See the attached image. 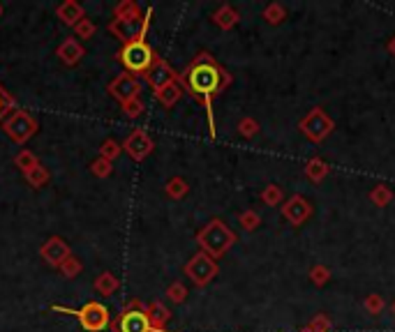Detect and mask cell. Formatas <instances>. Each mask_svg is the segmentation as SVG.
Masks as SVG:
<instances>
[{
    "mask_svg": "<svg viewBox=\"0 0 395 332\" xmlns=\"http://www.w3.org/2000/svg\"><path fill=\"white\" fill-rule=\"evenodd\" d=\"M143 78H146V83L150 85V88H153V92H157V90H162L164 85L176 83L178 81V72L171 67V65L164 60V58L157 56L155 63H153V67H150L146 74H143Z\"/></svg>",
    "mask_w": 395,
    "mask_h": 332,
    "instance_id": "cell-14",
    "label": "cell"
},
{
    "mask_svg": "<svg viewBox=\"0 0 395 332\" xmlns=\"http://www.w3.org/2000/svg\"><path fill=\"white\" fill-rule=\"evenodd\" d=\"M386 51H389V53L395 58V35H393V38H391L389 42H386Z\"/></svg>",
    "mask_w": 395,
    "mask_h": 332,
    "instance_id": "cell-41",
    "label": "cell"
},
{
    "mask_svg": "<svg viewBox=\"0 0 395 332\" xmlns=\"http://www.w3.org/2000/svg\"><path fill=\"white\" fill-rule=\"evenodd\" d=\"M26 183L31 185V187H35V190H40V187H45L47 183H49V178H51V173L47 171V166H38V169H33L31 173H26Z\"/></svg>",
    "mask_w": 395,
    "mask_h": 332,
    "instance_id": "cell-31",
    "label": "cell"
},
{
    "mask_svg": "<svg viewBox=\"0 0 395 332\" xmlns=\"http://www.w3.org/2000/svg\"><path fill=\"white\" fill-rule=\"evenodd\" d=\"M363 309L368 312L370 316H379L386 309V300H384V295H379V293H370V295H365V300H363Z\"/></svg>",
    "mask_w": 395,
    "mask_h": 332,
    "instance_id": "cell-33",
    "label": "cell"
},
{
    "mask_svg": "<svg viewBox=\"0 0 395 332\" xmlns=\"http://www.w3.org/2000/svg\"><path fill=\"white\" fill-rule=\"evenodd\" d=\"M111 332H169V330H155L150 326V319L146 314V305L141 300H130L125 309L111 321Z\"/></svg>",
    "mask_w": 395,
    "mask_h": 332,
    "instance_id": "cell-5",
    "label": "cell"
},
{
    "mask_svg": "<svg viewBox=\"0 0 395 332\" xmlns=\"http://www.w3.org/2000/svg\"><path fill=\"white\" fill-rule=\"evenodd\" d=\"M261 19H264L268 26H280V24H284V19H287L284 5H282V3H268V5L264 7Z\"/></svg>",
    "mask_w": 395,
    "mask_h": 332,
    "instance_id": "cell-26",
    "label": "cell"
},
{
    "mask_svg": "<svg viewBox=\"0 0 395 332\" xmlns=\"http://www.w3.org/2000/svg\"><path fill=\"white\" fill-rule=\"evenodd\" d=\"M153 150H155V141L150 139L146 129H134L123 141V153L130 155L134 162H143L146 157L153 155Z\"/></svg>",
    "mask_w": 395,
    "mask_h": 332,
    "instance_id": "cell-12",
    "label": "cell"
},
{
    "mask_svg": "<svg viewBox=\"0 0 395 332\" xmlns=\"http://www.w3.org/2000/svg\"><path fill=\"white\" fill-rule=\"evenodd\" d=\"M213 24L220 28V31H225V33H229V31H234L236 26L241 24V12L236 10L234 5H220L218 10L213 12Z\"/></svg>",
    "mask_w": 395,
    "mask_h": 332,
    "instance_id": "cell-16",
    "label": "cell"
},
{
    "mask_svg": "<svg viewBox=\"0 0 395 332\" xmlns=\"http://www.w3.org/2000/svg\"><path fill=\"white\" fill-rule=\"evenodd\" d=\"M261 132V125L259 120L252 118V115H248V118H241L239 120V134L243 136V139H255V136H259Z\"/></svg>",
    "mask_w": 395,
    "mask_h": 332,
    "instance_id": "cell-29",
    "label": "cell"
},
{
    "mask_svg": "<svg viewBox=\"0 0 395 332\" xmlns=\"http://www.w3.org/2000/svg\"><path fill=\"white\" fill-rule=\"evenodd\" d=\"M56 17H58L61 24L74 28L79 21L86 19V10L81 3H76V0H65V3H61L56 7Z\"/></svg>",
    "mask_w": 395,
    "mask_h": 332,
    "instance_id": "cell-17",
    "label": "cell"
},
{
    "mask_svg": "<svg viewBox=\"0 0 395 332\" xmlns=\"http://www.w3.org/2000/svg\"><path fill=\"white\" fill-rule=\"evenodd\" d=\"M56 56L61 58L63 65H67V67H74V65L81 63V58L86 56V49H83V44L76 38H67V40L61 42L58 49H56Z\"/></svg>",
    "mask_w": 395,
    "mask_h": 332,
    "instance_id": "cell-15",
    "label": "cell"
},
{
    "mask_svg": "<svg viewBox=\"0 0 395 332\" xmlns=\"http://www.w3.org/2000/svg\"><path fill=\"white\" fill-rule=\"evenodd\" d=\"M164 194H167L169 199H174V201H181L185 199L190 194V185H188V180H185L183 176H174V178H169L167 180V185H164Z\"/></svg>",
    "mask_w": 395,
    "mask_h": 332,
    "instance_id": "cell-22",
    "label": "cell"
},
{
    "mask_svg": "<svg viewBox=\"0 0 395 332\" xmlns=\"http://www.w3.org/2000/svg\"><path fill=\"white\" fill-rule=\"evenodd\" d=\"M239 224L241 229L245 231V233H252V231H257L261 226V215L255 210V208H248V210H243L239 215Z\"/></svg>",
    "mask_w": 395,
    "mask_h": 332,
    "instance_id": "cell-28",
    "label": "cell"
},
{
    "mask_svg": "<svg viewBox=\"0 0 395 332\" xmlns=\"http://www.w3.org/2000/svg\"><path fill=\"white\" fill-rule=\"evenodd\" d=\"M167 298L174 302V305H183L185 300H188V286L183 284V281H174V284L167 286Z\"/></svg>",
    "mask_w": 395,
    "mask_h": 332,
    "instance_id": "cell-35",
    "label": "cell"
},
{
    "mask_svg": "<svg viewBox=\"0 0 395 332\" xmlns=\"http://www.w3.org/2000/svg\"><path fill=\"white\" fill-rule=\"evenodd\" d=\"M95 33H97V26L92 24L90 19H81V21H79V24L74 26V35H76V40H90Z\"/></svg>",
    "mask_w": 395,
    "mask_h": 332,
    "instance_id": "cell-40",
    "label": "cell"
},
{
    "mask_svg": "<svg viewBox=\"0 0 395 332\" xmlns=\"http://www.w3.org/2000/svg\"><path fill=\"white\" fill-rule=\"evenodd\" d=\"M113 19L120 21H141L143 12L141 7L134 3V0H120V3L113 7Z\"/></svg>",
    "mask_w": 395,
    "mask_h": 332,
    "instance_id": "cell-21",
    "label": "cell"
},
{
    "mask_svg": "<svg viewBox=\"0 0 395 332\" xmlns=\"http://www.w3.org/2000/svg\"><path fill=\"white\" fill-rule=\"evenodd\" d=\"M0 127H3V132L10 136L17 146H26V143L31 141L35 134H38L40 122L35 120L28 111L17 109V111H12L10 115H7Z\"/></svg>",
    "mask_w": 395,
    "mask_h": 332,
    "instance_id": "cell-7",
    "label": "cell"
},
{
    "mask_svg": "<svg viewBox=\"0 0 395 332\" xmlns=\"http://www.w3.org/2000/svg\"><path fill=\"white\" fill-rule=\"evenodd\" d=\"M146 314L155 330H167V323L171 321V309L162 300H153L150 305H146Z\"/></svg>",
    "mask_w": 395,
    "mask_h": 332,
    "instance_id": "cell-18",
    "label": "cell"
},
{
    "mask_svg": "<svg viewBox=\"0 0 395 332\" xmlns=\"http://www.w3.org/2000/svg\"><path fill=\"white\" fill-rule=\"evenodd\" d=\"M303 332H305V330H303Z\"/></svg>",
    "mask_w": 395,
    "mask_h": 332,
    "instance_id": "cell-44",
    "label": "cell"
},
{
    "mask_svg": "<svg viewBox=\"0 0 395 332\" xmlns=\"http://www.w3.org/2000/svg\"><path fill=\"white\" fill-rule=\"evenodd\" d=\"M389 309H391V314L395 316V300H393V302H391V305H389Z\"/></svg>",
    "mask_w": 395,
    "mask_h": 332,
    "instance_id": "cell-42",
    "label": "cell"
},
{
    "mask_svg": "<svg viewBox=\"0 0 395 332\" xmlns=\"http://www.w3.org/2000/svg\"><path fill=\"white\" fill-rule=\"evenodd\" d=\"M393 190L389 185H384V183H379V185H375L370 190V194H368V199H370V204L372 206H377V208H386V206H391L393 204Z\"/></svg>",
    "mask_w": 395,
    "mask_h": 332,
    "instance_id": "cell-24",
    "label": "cell"
},
{
    "mask_svg": "<svg viewBox=\"0 0 395 332\" xmlns=\"http://www.w3.org/2000/svg\"><path fill=\"white\" fill-rule=\"evenodd\" d=\"M259 199H261L268 208H277V206L284 204V192H282V187H280V185H273V183H271V185H266L264 190H261Z\"/></svg>",
    "mask_w": 395,
    "mask_h": 332,
    "instance_id": "cell-27",
    "label": "cell"
},
{
    "mask_svg": "<svg viewBox=\"0 0 395 332\" xmlns=\"http://www.w3.org/2000/svg\"><path fill=\"white\" fill-rule=\"evenodd\" d=\"M120 153H123V143H118L116 139H106L102 146H99V157H102V160L113 162Z\"/></svg>",
    "mask_w": 395,
    "mask_h": 332,
    "instance_id": "cell-37",
    "label": "cell"
},
{
    "mask_svg": "<svg viewBox=\"0 0 395 332\" xmlns=\"http://www.w3.org/2000/svg\"><path fill=\"white\" fill-rule=\"evenodd\" d=\"M116 58L125 67V72H130L134 76L136 74L143 76L150 67H153L157 53L153 51V47H150L146 40H134V42H127V44L120 47Z\"/></svg>",
    "mask_w": 395,
    "mask_h": 332,
    "instance_id": "cell-4",
    "label": "cell"
},
{
    "mask_svg": "<svg viewBox=\"0 0 395 332\" xmlns=\"http://www.w3.org/2000/svg\"><path fill=\"white\" fill-rule=\"evenodd\" d=\"M120 288V279L113 275V272H99L97 279H95V291L99 295H113Z\"/></svg>",
    "mask_w": 395,
    "mask_h": 332,
    "instance_id": "cell-23",
    "label": "cell"
},
{
    "mask_svg": "<svg viewBox=\"0 0 395 332\" xmlns=\"http://www.w3.org/2000/svg\"><path fill=\"white\" fill-rule=\"evenodd\" d=\"M106 92H109L118 104H125V102H130V99L141 97V81H139V76L130 74V72H123V74H118L109 85H106Z\"/></svg>",
    "mask_w": 395,
    "mask_h": 332,
    "instance_id": "cell-10",
    "label": "cell"
},
{
    "mask_svg": "<svg viewBox=\"0 0 395 332\" xmlns=\"http://www.w3.org/2000/svg\"><path fill=\"white\" fill-rule=\"evenodd\" d=\"M12 111H17V102H14V97L5 90V85L0 83V125H3V120Z\"/></svg>",
    "mask_w": 395,
    "mask_h": 332,
    "instance_id": "cell-36",
    "label": "cell"
},
{
    "mask_svg": "<svg viewBox=\"0 0 395 332\" xmlns=\"http://www.w3.org/2000/svg\"><path fill=\"white\" fill-rule=\"evenodd\" d=\"M58 272H61V275L65 277V279H76V277L83 272V263H81V258H76L74 254H72V256L67 258V261L63 263L61 268H58Z\"/></svg>",
    "mask_w": 395,
    "mask_h": 332,
    "instance_id": "cell-32",
    "label": "cell"
},
{
    "mask_svg": "<svg viewBox=\"0 0 395 332\" xmlns=\"http://www.w3.org/2000/svg\"><path fill=\"white\" fill-rule=\"evenodd\" d=\"M303 176L307 180H312V183H321V180H326L330 176V166L326 160H321V157L314 155L303 164Z\"/></svg>",
    "mask_w": 395,
    "mask_h": 332,
    "instance_id": "cell-19",
    "label": "cell"
},
{
    "mask_svg": "<svg viewBox=\"0 0 395 332\" xmlns=\"http://www.w3.org/2000/svg\"><path fill=\"white\" fill-rule=\"evenodd\" d=\"M120 109H123V113H125L127 120H136L143 111H146V104H143L141 97H136V99H130V102L120 104Z\"/></svg>",
    "mask_w": 395,
    "mask_h": 332,
    "instance_id": "cell-38",
    "label": "cell"
},
{
    "mask_svg": "<svg viewBox=\"0 0 395 332\" xmlns=\"http://www.w3.org/2000/svg\"><path fill=\"white\" fill-rule=\"evenodd\" d=\"M305 332H330L333 330V321H330V316L328 314H314L312 319H310V323H307V326L303 328Z\"/></svg>",
    "mask_w": 395,
    "mask_h": 332,
    "instance_id": "cell-34",
    "label": "cell"
},
{
    "mask_svg": "<svg viewBox=\"0 0 395 332\" xmlns=\"http://www.w3.org/2000/svg\"><path fill=\"white\" fill-rule=\"evenodd\" d=\"M239 235H236L234 229H229L220 217H213L211 222H206L204 226L197 231V244L199 251H204L211 258H222L229 249L234 247Z\"/></svg>",
    "mask_w": 395,
    "mask_h": 332,
    "instance_id": "cell-2",
    "label": "cell"
},
{
    "mask_svg": "<svg viewBox=\"0 0 395 332\" xmlns=\"http://www.w3.org/2000/svg\"><path fill=\"white\" fill-rule=\"evenodd\" d=\"M312 215H314V206L303 197V194H291L289 199H284L282 217L289 222L291 226H303L305 222H310Z\"/></svg>",
    "mask_w": 395,
    "mask_h": 332,
    "instance_id": "cell-11",
    "label": "cell"
},
{
    "mask_svg": "<svg viewBox=\"0 0 395 332\" xmlns=\"http://www.w3.org/2000/svg\"><path fill=\"white\" fill-rule=\"evenodd\" d=\"M183 272L197 288H206L215 277L220 275V265L215 258L204 254V251H197V254L183 265Z\"/></svg>",
    "mask_w": 395,
    "mask_h": 332,
    "instance_id": "cell-8",
    "label": "cell"
},
{
    "mask_svg": "<svg viewBox=\"0 0 395 332\" xmlns=\"http://www.w3.org/2000/svg\"><path fill=\"white\" fill-rule=\"evenodd\" d=\"M298 129L310 143H324L328 136L333 134L335 122L321 106H314V109H310L300 118Z\"/></svg>",
    "mask_w": 395,
    "mask_h": 332,
    "instance_id": "cell-6",
    "label": "cell"
},
{
    "mask_svg": "<svg viewBox=\"0 0 395 332\" xmlns=\"http://www.w3.org/2000/svg\"><path fill=\"white\" fill-rule=\"evenodd\" d=\"M14 166H17V169L24 173H31L33 169H38L40 166V157L33 153V150H28V148H24V150H19L17 155H14Z\"/></svg>",
    "mask_w": 395,
    "mask_h": 332,
    "instance_id": "cell-25",
    "label": "cell"
},
{
    "mask_svg": "<svg viewBox=\"0 0 395 332\" xmlns=\"http://www.w3.org/2000/svg\"><path fill=\"white\" fill-rule=\"evenodd\" d=\"M90 173H92V176H95V178H99V180L109 178L111 173H113V162L102 160V157H97V160L90 164Z\"/></svg>",
    "mask_w": 395,
    "mask_h": 332,
    "instance_id": "cell-39",
    "label": "cell"
},
{
    "mask_svg": "<svg viewBox=\"0 0 395 332\" xmlns=\"http://www.w3.org/2000/svg\"><path fill=\"white\" fill-rule=\"evenodd\" d=\"M51 309H54V312H58V314L74 316V319L81 323V328L88 330V332H102V330H106L111 326L109 309H106V305H102V302H97V300L86 302L81 309H72V307H63V305H54Z\"/></svg>",
    "mask_w": 395,
    "mask_h": 332,
    "instance_id": "cell-3",
    "label": "cell"
},
{
    "mask_svg": "<svg viewBox=\"0 0 395 332\" xmlns=\"http://www.w3.org/2000/svg\"><path fill=\"white\" fill-rule=\"evenodd\" d=\"M155 95V99L157 102H160L164 109H171V106H176L178 104V99H181L183 95H185V90H183V85L181 83H169V85H164L162 90H157V92H153Z\"/></svg>",
    "mask_w": 395,
    "mask_h": 332,
    "instance_id": "cell-20",
    "label": "cell"
},
{
    "mask_svg": "<svg viewBox=\"0 0 395 332\" xmlns=\"http://www.w3.org/2000/svg\"><path fill=\"white\" fill-rule=\"evenodd\" d=\"M307 277H310V281L317 288H321V286H326L328 281H330V268L328 265H324V263H317V265H312L310 268V272H307Z\"/></svg>",
    "mask_w": 395,
    "mask_h": 332,
    "instance_id": "cell-30",
    "label": "cell"
},
{
    "mask_svg": "<svg viewBox=\"0 0 395 332\" xmlns=\"http://www.w3.org/2000/svg\"><path fill=\"white\" fill-rule=\"evenodd\" d=\"M3 12H5V10H3V5H0V17H3Z\"/></svg>",
    "mask_w": 395,
    "mask_h": 332,
    "instance_id": "cell-43",
    "label": "cell"
},
{
    "mask_svg": "<svg viewBox=\"0 0 395 332\" xmlns=\"http://www.w3.org/2000/svg\"><path fill=\"white\" fill-rule=\"evenodd\" d=\"M150 19H153V7H148L141 21H120V19L109 21L106 31H109L116 40L123 42V44L134 42V40H146L148 28H150Z\"/></svg>",
    "mask_w": 395,
    "mask_h": 332,
    "instance_id": "cell-9",
    "label": "cell"
},
{
    "mask_svg": "<svg viewBox=\"0 0 395 332\" xmlns=\"http://www.w3.org/2000/svg\"><path fill=\"white\" fill-rule=\"evenodd\" d=\"M40 256L45 258V263H49L51 268L58 270L61 265L72 256V249L61 235H51V238H47L45 244L40 247Z\"/></svg>",
    "mask_w": 395,
    "mask_h": 332,
    "instance_id": "cell-13",
    "label": "cell"
},
{
    "mask_svg": "<svg viewBox=\"0 0 395 332\" xmlns=\"http://www.w3.org/2000/svg\"><path fill=\"white\" fill-rule=\"evenodd\" d=\"M178 83L190 97L206 109L208 125H211V136H215V118H213V99L222 95L229 85L234 83V76L215 60L208 51H201L192 58V63L178 74Z\"/></svg>",
    "mask_w": 395,
    "mask_h": 332,
    "instance_id": "cell-1",
    "label": "cell"
}]
</instances>
